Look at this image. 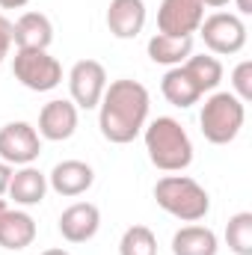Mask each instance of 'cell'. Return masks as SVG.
<instances>
[{
	"label": "cell",
	"instance_id": "27",
	"mask_svg": "<svg viewBox=\"0 0 252 255\" xmlns=\"http://www.w3.org/2000/svg\"><path fill=\"white\" fill-rule=\"evenodd\" d=\"M238 3V12L241 15H252V0H235Z\"/></svg>",
	"mask_w": 252,
	"mask_h": 255
},
{
	"label": "cell",
	"instance_id": "17",
	"mask_svg": "<svg viewBox=\"0 0 252 255\" xmlns=\"http://www.w3.org/2000/svg\"><path fill=\"white\" fill-rule=\"evenodd\" d=\"M145 51H148V60H151V63L175 68V65H181L190 54H193V36H181V39H178V36L154 33V36L148 39Z\"/></svg>",
	"mask_w": 252,
	"mask_h": 255
},
{
	"label": "cell",
	"instance_id": "12",
	"mask_svg": "<svg viewBox=\"0 0 252 255\" xmlns=\"http://www.w3.org/2000/svg\"><path fill=\"white\" fill-rule=\"evenodd\" d=\"M92 184H95V172L83 160H60L48 172V187L54 193H60V196H65V199L83 196Z\"/></svg>",
	"mask_w": 252,
	"mask_h": 255
},
{
	"label": "cell",
	"instance_id": "26",
	"mask_svg": "<svg viewBox=\"0 0 252 255\" xmlns=\"http://www.w3.org/2000/svg\"><path fill=\"white\" fill-rule=\"evenodd\" d=\"M30 0H0V9H24Z\"/></svg>",
	"mask_w": 252,
	"mask_h": 255
},
{
	"label": "cell",
	"instance_id": "8",
	"mask_svg": "<svg viewBox=\"0 0 252 255\" xmlns=\"http://www.w3.org/2000/svg\"><path fill=\"white\" fill-rule=\"evenodd\" d=\"M107 89V71L98 60H80L68 71V92L71 104L80 110H95Z\"/></svg>",
	"mask_w": 252,
	"mask_h": 255
},
{
	"label": "cell",
	"instance_id": "28",
	"mask_svg": "<svg viewBox=\"0 0 252 255\" xmlns=\"http://www.w3.org/2000/svg\"><path fill=\"white\" fill-rule=\"evenodd\" d=\"M229 0H202V6H211V9H220V6H226Z\"/></svg>",
	"mask_w": 252,
	"mask_h": 255
},
{
	"label": "cell",
	"instance_id": "13",
	"mask_svg": "<svg viewBox=\"0 0 252 255\" xmlns=\"http://www.w3.org/2000/svg\"><path fill=\"white\" fill-rule=\"evenodd\" d=\"M12 42L18 51H48L54 42V24L42 12H24L12 24Z\"/></svg>",
	"mask_w": 252,
	"mask_h": 255
},
{
	"label": "cell",
	"instance_id": "19",
	"mask_svg": "<svg viewBox=\"0 0 252 255\" xmlns=\"http://www.w3.org/2000/svg\"><path fill=\"white\" fill-rule=\"evenodd\" d=\"M220 241L208 226H184L172 235V255H217Z\"/></svg>",
	"mask_w": 252,
	"mask_h": 255
},
{
	"label": "cell",
	"instance_id": "10",
	"mask_svg": "<svg viewBox=\"0 0 252 255\" xmlns=\"http://www.w3.org/2000/svg\"><path fill=\"white\" fill-rule=\"evenodd\" d=\"M101 229V211L92 202H74L60 214V235L68 244H86Z\"/></svg>",
	"mask_w": 252,
	"mask_h": 255
},
{
	"label": "cell",
	"instance_id": "21",
	"mask_svg": "<svg viewBox=\"0 0 252 255\" xmlns=\"http://www.w3.org/2000/svg\"><path fill=\"white\" fill-rule=\"evenodd\" d=\"M226 244L235 255H252V214L241 211L226 226Z\"/></svg>",
	"mask_w": 252,
	"mask_h": 255
},
{
	"label": "cell",
	"instance_id": "15",
	"mask_svg": "<svg viewBox=\"0 0 252 255\" xmlns=\"http://www.w3.org/2000/svg\"><path fill=\"white\" fill-rule=\"evenodd\" d=\"M145 27V3L142 0H110L107 6V30L116 39H136Z\"/></svg>",
	"mask_w": 252,
	"mask_h": 255
},
{
	"label": "cell",
	"instance_id": "9",
	"mask_svg": "<svg viewBox=\"0 0 252 255\" xmlns=\"http://www.w3.org/2000/svg\"><path fill=\"white\" fill-rule=\"evenodd\" d=\"M205 21L202 0H160L157 9V33L163 36H193Z\"/></svg>",
	"mask_w": 252,
	"mask_h": 255
},
{
	"label": "cell",
	"instance_id": "18",
	"mask_svg": "<svg viewBox=\"0 0 252 255\" xmlns=\"http://www.w3.org/2000/svg\"><path fill=\"white\" fill-rule=\"evenodd\" d=\"M160 92H163V98H166L172 107H181V110L193 107V104L202 98L199 86L193 83V77L187 74L184 65H175V68H169V71L163 74V80H160Z\"/></svg>",
	"mask_w": 252,
	"mask_h": 255
},
{
	"label": "cell",
	"instance_id": "3",
	"mask_svg": "<svg viewBox=\"0 0 252 255\" xmlns=\"http://www.w3.org/2000/svg\"><path fill=\"white\" fill-rule=\"evenodd\" d=\"M154 202L181 223H199L211 211L208 190L190 175H163L154 184Z\"/></svg>",
	"mask_w": 252,
	"mask_h": 255
},
{
	"label": "cell",
	"instance_id": "29",
	"mask_svg": "<svg viewBox=\"0 0 252 255\" xmlns=\"http://www.w3.org/2000/svg\"><path fill=\"white\" fill-rule=\"evenodd\" d=\"M42 255H71V253L68 250H45Z\"/></svg>",
	"mask_w": 252,
	"mask_h": 255
},
{
	"label": "cell",
	"instance_id": "24",
	"mask_svg": "<svg viewBox=\"0 0 252 255\" xmlns=\"http://www.w3.org/2000/svg\"><path fill=\"white\" fill-rule=\"evenodd\" d=\"M9 48H12V21L0 12V63L6 60Z\"/></svg>",
	"mask_w": 252,
	"mask_h": 255
},
{
	"label": "cell",
	"instance_id": "7",
	"mask_svg": "<svg viewBox=\"0 0 252 255\" xmlns=\"http://www.w3.org/2000/svg\"><path fill=\"white\" fill-rule=\"evenodd\" d=\"M42 154V136L30 122H9L0 128V160L9 166H30Z\"/></svg>",
	"mask_w": 252,
	"mask_h": 255
},
{
	"label": "cell",
	"instance_id": "25",
	"mask_svg": "<svg viewBox=\"0 0 252 255\" xmlns=\"http://www.w3.org/2000/svg\"><path fill=\"white\" fill-rule=\"evenodd\" d=\"M9 181H12V166L0 160V196H6V190H9Z\"/></svg>",
	"mask_w": 252,
	"mask_h": 255
},
{
	"label": "cell",
	"instance_id": "16",
	"mask_svg": "<svg viewBox=\"0 0 252 255\" xmlns=\"http://www.w3.org/2000/svg\"><path fill=\"white\" fill-rule=\"evenodd\" d=\"M45 193H48V175L39 172L30 163V166H21L18 172H12V181H9L6 196L15 205H21V208H33V205H39L45 199Z\"/></svg>",
	"mask_w": 252,
	"mask_h": 255
},
{
	"label": "cell",
	"instance_id": "5",
	"mask_svg": "<svg viewBox=\"0 0 252 255\" xmlns=\"http://www.w3.org/2000/svg\"><path fill=\"white\" fill-rule=\"evenodd\" d=\"M12 74L30 92H51L63 83V65L48 51H15Z\"/></svg>",
	"mask_w": 252,
	"mask_h": 255
},
{
	"label": "cell",
	"instance_id": "2",
	"mask_svg": "<svg viewBox=\"0 0 252 255\" xmlns=\"http://www.w3.org/2000/svg\"><path fill=\"white\" fill-rule=\"evenodd\" d=\"M142 139H145L148 160L160 172H184L193 163V142L184 125L172 116H157L154 122H145Z\"/></svg>",
	"mask_w": 252,
	"mask_h": 255
},
{
	"label": "cell",
	"instance_id": "14",
	"mask_svg": "<svg viewBox=\"0 0 252 255\" xmlns=\"http://www.w3.org/2000/svg\"><path fill=\"white\" fill-rule=\"evenodd\" d=\"M36 241V220L27 211L18 208H3L0 211V247L21 253Z\"/></svg>",
	"mask_w": 252,
	"mask_h": 255
},
{
	"label": "cell",
	"instance_id": "22",
	"mask_svg": "<svg viewBox=\"0 0 252 255\" xmlns=\"http://www.w3.org/2000/svg\"><path fill=\"white\" fill-rule=\"evenodd\" d=\"M119 255H157V238L148 226H130L119 241Z\"/></svg>",
	"mask_w": 252,
	"mask_h": 255
},
{
	"label": "cell",
	"instance_id": "23",
	"mask_svg": "<svg viewBox=\"0 0 252 255\" xmlns=\"http://www.w3.org/2000/svg\"><path fill=\"white\" fill-rule=\"evenodd\" d=\"M232 95L244 104L252 101V60H241L232 71Z\"/></svg>",
	"mask_w": 252,
	"mask_h": 255
},
{
	"label": "cell",
	"instance_id": "20",
	"mask_svg": "<svg viewBox=\"0 0 252 255\" xmlns=\"http://www.w3.org/2000/svg\"><path fill=\"white\" fill-rule=\"evenodd\" d=\"M181 65L187 68V74L193 77V83L199 86L202 95L214 92L220 86V80H223V63L217 57H211V54H190Z\"/></svg>",
	"mask_w": 252,
	"mask_h": 255
},
{
	"label": "cell",
	"instance_id": "11",
	"mask_svg": "<svg viewBox=\"0 0 252 255\" xmlns=\"http://www.w3.org/2000/svg\"><path fill=\"white\" fill-rule=\"evenodd\" d=\"M77 130V107L65 98H54L39 113V136L51 142H63Z\"/></svg>",
	"mask_w": 252,
	"mask_h": 255
},
{
	"label": "cell",
	"instance_id": "30",
	"mask_svg": "<svg viewBox=\"0 0 252 255\" xmlns=\"http://www.w3.org/2000/svg\"><path fill=\"white\" fill-rule=\"evenodd\" d=\"M3 208H6V202H3V199H0V211H3Z\"/></svg>",
	"mask_w": 252,
	"mask_h": 255
},
{
	"label": "cell",
	"instance_id": "4",
	"mask_svg": "<svg viewBox=\"0 0 252 255\" xmlns=\"http://www.w3.org/2000/svg\"><path fill=\"white\" fill-rule=\"evenodd\" d=\"M247 119V104L241 98H235L232 92H214L211 98H205L202 113H199V128L202 136L214 145H229Z\"/></svg>",
	"mask_w": 252,
	"mask_h": 255
},
{
	"label": "cell",
	"instance_id": "6",
	"mask_svg": "<svg viewBox=\"0 0 252 255\" xmlns=\"http://www.w3.org/2000/svg\"><path fill=\"white\" fill-rule=\"evenodd\" d=\"M199 33H202L205 48L211 54H220V57L241 54L244 45H247V24H244L241 15H232V12H214V15H208L199 24Z\"/></svg>",
	"mask_w": 252,
	"mask_h": 255
},
{
	"label": "cell",
	"instance_id": "1",
	"mask_svg": "<svg viewBox=\"0 0 252 255\" xmlns=\"http://www.w3.org/2000/svg\"><path fill=\"white\" fill-rule=\"evenodd\" d=\"M148 107H151V98L139 80L122 77V80L107 83L101 104H98L101 136L107 142H116V145L133 142L148 122Z\"/></svg>",
	"mask_w": 252,
	"mask_h": 255
}]
</instances>
